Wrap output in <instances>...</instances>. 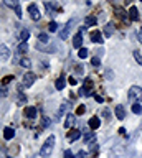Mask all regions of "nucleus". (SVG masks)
<instances>
[{"label": "nucleus", "mask_w": 142, "mask_h": 158, "mask_svg": "<svg viewBox=\"0 0 142 158\" xmlns=\"http://www.w3.org/2000/svg\"><path fill=\"white\" fill-rule=\"evenodd\" d=\"M127 97H129L131 102H140L142 101V87L139 86H132L129 89V92H127Z\"/></svg>", "instance_id": "1"}, {"label": "nucleus", "mask_w": 142, "mask_h": 158, "mask_svg": "<svg viewBox=\"0 0 142 158\" xmlns=\"http://www.w3.org/2000/svg\"><path fill=\"white\" fill-rule=\"evenodd\" d=\"M53 147H55V137L50 135V137L46 138L45 145L41 147V155H43V156H50L51 152H53Z\"/></svg>", "instance_id": "2"}, {"label": "nucleus", "mask_w": 142, "mask_h": 158, "mask_svg": "<svg viewBox=\"0 0 142 158\" xmlns=\"http://www.w3.org/2000/svg\"><path fill=\"white\" fill-rule=\"evenodd\" d=\"M28 13H30L32 20H35V22H38V20L41 18V13H40V10H38V7H37L35 3L28 5Z\"/></svg>", "instance_id": "3"}, {"label": "nucleus", "mask_w": 142, "mask_h": 158, "mask_svg": "<svg viewBox=\"0 0 142 158\" xmlns=\"http://www.w3.org/2000/svg\"><path fill=\"white\" fill-rule=\"evenodd\" d=\"M35 79H37V76H35L33 73H27L25 76H23V82H22L23 87H30L32 84L35 82Z\"/></svg>", "instance_id": "4"}, {"label": "nucleus", "mask_w": 142, "mask_h": 158, "mask_svg": "<svg viewBox=\"0 0 142 158\" xmlns=\"http://www.w3.org/2000/svg\"><path fill=\"white\" fill-rule=\"evenodd\" d=\"M89 38H91V41H93V43H99V44H101L102 41H104L99 30H93V31L89 33Z\"/></svg>", "instance_id": "5"}, {"label": "nucleus", "mask_w": 142, "mask_h": 158, "mask_svg": "<svg viewBox=\"0 0 142 158\" xmlns=\"http://www.w3.org/2000/svg\"><path fill=\"white\" fill-rule=\"evenodd\" d=\"M80 96H84V97H89V96H93V92H91V81H89V79L86 81V86H83V87H81Z\"/></svg>", "instance_id": "6"}, {"label": "nucleus", "mask_w": 142, "mask_h": 158, "mask_svg": "<svg viewBox=\"0 0 142 158\" xmlns=\"http://www.w3.org/2000/svg\"><path fill=\"white\" fill-rule=\"evenodd\" d=\"M8 58H10V49L2 44V46H0V61L3 63V61H7Z\"/></svg>", "instance_id": "7"}, {"label": "nucleus", "mask_w": 142, "mask_h": 158, "mask_svg": "<svg viewBox=\"0 0 142 158\" xmlns=\"http://www.w3.org/2000/svg\"><path fill=\"white\" fill-rule=\"evenodd\" d=\"M23 114H25L27 118H35V117H37V109L33 107V106H28V107H25Z\"/></svg>", "instance_id": "8"}, {"label": "nucleus", "mask_w": 142, "mask_h": 158, "mask_svg": "<svg viewBox=\"0 0 142 158\" xmlns=\"http://www.w3.org/2000/svg\"><path fill=\"white\" fill-rule=\"evenodd\" d=\"M80 137H81V132L76 130V128H71V130L68 132V140H70V142H75V140H78Z\"/></svg>", "instance_id": "9"}, {"label": "nucleus", "mask_w": 142, "mask_h": 158, "mask_svg": "<svg viewBox=\"0 0 142 158\" xmlns=\"http://www.w3.org/2000/svg\"><path fill=\"white\" fill-rule=\"evenodd\" d=\"M81 44H83V36H81V33H76L75 36H73V46L81 49Z\"/></svg>", "instance_id": "10"}, {"label": "nucleus", "mask_w": 142, "mask_h": 158, "mask_svg": "<svg viewBox=\"0 0 142 158\" xmlns=\"http://www.w3.org/2000/svg\"><path fill=\"white\" fill-rule=\"evenodd\" d=\"M116 117L119 118V120H124L126 118V109L122 106H116Z\"/></svg>", "instance_id": "11"}, {"label": "nucleus", "mask_w": 142, "mask_h": 158, "mask_svg": "<svg viewBox=\"0 0 142 158\" xmlns=\"http://www.w3.org/2000/svg\"><path fill=\"white\" fill-rule=\"evenodd\" d=\"M71 25H73V22H68V23L65 25L63 31L60 33V38H61V40H66V38H68V35H70V28H71Z\"/></svg>", "instance_id": "12"}, {"label": "nucleus", "mask_w": 142, "mask_h": 158, "mask_svg": "<svg viewBox=\"0 0 142 158\" xmlns=\"http://www.w3.org/2000/svg\"><path fill=\"white\" fill-rule=\"evenodd\" d=\"M99 125H101V120H99L97 117H91V118H89V128H91V130L99 128Z\"/></svg>", "instance_id": "13"}, {"label": "nucleus", "mask_w": 142, "mask_h": 158, "mask_svg": "<svg viewBox=\"0 0 142 158\" xmlns=\"http://www.w3.org/2000/svg\"><path fill=\"white\" fill-rule=\"evenodd\" d=\"M129 18L132 20V22L139 20V10H137V7H131V10H129Z\"/></svg>", "instance_id": "14"}, {"label": "nucleus", "mask_w": 142, "mask_h": 158, "mask_svg": "<svg viewBox=\"0 0 142 158\" xmlns=\"http://www.w3.org/2000/svg\"><path fill=\"white\" fill-rule=\"evenodd\" d=\"M3 3L7 5V7H10V8H13V10H17L20 5H18V0H3Z\"/></svg>", "instance_id": "15"}, {"label": "nucleus", "mask_w": 142, "mask_h": 158, "mask_svg": "<svg viewBox=\"0 0 142 158\" xmlns=\"http://www.w3.org/2000/svg\"><path fill=\"white\" fill-rule=\"evenodd\" d=\"M13 135H15L13 128H5V130H3V138H5V140H12Z\"/></svg>", "instance_id": "16"}, {"label": "nucleus", "mask_w": 142, "mask_h": 158, "mask_svg": "<svg viewBox=\"0 0 142 158\" xmlns=\"http://www.w3.org/2000/svg\"><path fill=\"white\" fill-rule=\"evenodd\" d=\"M84 25H86V27H96V25H97V20H96L94 17H86Z\"/></svg>", "instance_id": "17"}, {"label": "nucleus", "mask_w": 142, "mask_h": 158, "mask_svg": "<svg viewBox=\"0 0 142 158\" xmlns=\"http://www.w3.org/2000/svg\"><path fill=\"white\" fill-rule=\"evenodd\" d=\"M112 33H114V25H112V23H107L106 27H104V35H106V36H111Z\"/></svg>", "instance_id": "18"}, {"label": "nucleus", "mask_w": 142, "mask_h": 158, "mask_svg": "<svg viewBox=\"0 0 142 158\" xmlns=\"http://www.w3.org/2000/svg\"><path fill=\"white\" fill-rule=\"evenodd\" d=\"M27 51H28V44H27V43H20V44L17 46V53H22V54H25Z\"/></svg>", "instance_id": "19"}, {"label": "nucleus", "mask_w": 142, "mask_h": 158, "mask_svg": "<svg viewBox=\"0 0 142 158\" xmlns=\"http://www.w3.org/2000/svg\"><path fill=\"white\" fill-rule=\"evenodd\" d=\"M65 84H66L65 77H58V79H56V82H55V86H56V89H60V91H61V89L65 87Z\"/></svg>", "instance_id": "20"}, {"label": "nucleus", "mask_w": 142, "mask_h": 158, "mask_svg": "<svg viewBox=\"0 0 142 158\" xmlns=\"http://www.w3.org/2000/svg\"><path fill=\"white\" fill-rule=\"evenodd\" d=\"M7 94H8V89H7V86H5V84H2V82H0V99H2V97H7Z\"/></svg>", "instance_id": "21"}, {"label": "nucleus", "mask_w": 142, "mask_h": 158, "mask_svg": "<svg viewBox=\"0 0 142 158\" xmlns=\"http://www.w3.org/2000/svg\"><path fill=\"white\" fill-rule=\"evenodd\" d=\"M28 38H30V33H28V30H23V31L20 33V41H22V43H27Z\"/></svg>", "instance_id": "22"}, {"label": "nucleus", "mask_w": 142, "mask_h": 158, "mask_svg": "<svg viewBox=\"0 0 142 158\" xmlns=\"http://www.w3.org/2000/svg\"><path fill=\"white\" fill-rule=\"evenodd\" d=\"M20 66H23V68H30L32 66V61L28 58H22L20 59Z\"/></svg>", "instance_id": "23"}, {"label": "nucleus", "mask_w": 142, "mask_h": 158, "mask_svg": "<svg viewBox=\"0 0 142 158\" xmlns=\"http://www.w3.org/2000/svg\"><path fill=\"white\" fill-rule=\"evenodd\" d=\"M93 140H94V133H93V132H89V133H86V135H84V142L86 143H93Z\"/></svg>", "instance_id": "24"}, {"label": "nucleus", "mask_w": 142, "mask_h": 158, "mask_svg": "<svg viewBox=\"0 0 142 158\" xmlns=\"http://www.w3.org/2000/svg\"><path fill=\"white\" fill-rule=\"evenodd\" d=\"M132 112H134V114H140L142 112V106L139 102H136L134 106H132Z\"/></svg>", "instance_id": "25"}, {"label": "nucleus", "mask_w": 142, "mask_h": 158, "mask_svg": "<svg viewBox=\"0 0 142 158\" xmlns=\"http://www.w3.org/2000/svg\"><path fill=\"white\" fill-rule=\"evenodd\" d=\"M134 59L142 66V54H140V51H134Z\"/></svg>", "instance_id": "26"}, {"label": "nucleus", "mask_w": 142, "mask_h": 158, "mask_svg": "<svg viewBox=\"0 0 142 158\" xmlns=\"http://www.w3.org/2000/svg\"><path fill=\"white\" fill-rule=\"evenodd\" d=\"M38 40H40L41 43H48V41H50V38H48V35H46V33H40Z\"/></svg>", "instance_id": "27"}, {"label": "nucleus", "mask_w": 142, "mask_h": 158, "mask_svg": "<svg viewBox=\"0 0 142 158\" xmlns=\"http://www.w3.org/2000/svg\"><path fill=\"white\" fill-rule=\"evenodd\" d=\"M78 56H80V58H83V59H84V58H88V49H86V48H81L80 51H78Z\"/></svg>", "instance_id": "28"}, {"label": "nucleus", "mask_w": 142, "mask_h": 158, "mask_svg": "<svg viewBox=\"0 0 142 158\" xmlns=\"http://www.w3.org/2000/svg\"><path fill=\"white\" fill-rule=\"evenodd\" d=\"M73 122H75V115H71V114H70V115H68L66 117V122H65V127H70L71 125V123Z\"/></svg>", "instance_id": "29"}, {"label": "nucleus", "mask_w": 142, "mask_h": 158, "mask_svg": "<svg viewBox=\"0 0 142 158\" xmlns=\"http://www.w3.org/2000/svg\"><path fill=\"white\" fill-rule=\"evenodd\" d=\"M48 30H50V31H56V30H58L56 22H50V25H48Z\"/></svg>", "instance_id": "30"}, {"label": "nucleus", "mask_w": 142, "mask_h": 158, "mask_svg": "<svg viewBox=\"0 0 142 158\" xmlns=\"http://www.w3.org/2000/svg\"><path fill=\"white\" fill-rule=\"evenodd\" d=\"M84 112H86V107L84 106H80V107L76 109V115H81V114H84Z\"/></svg>", "instance_id": "31"}, {"label": "nucleus", "mask_w": 142, "mask_h": 158, "mask_svg": "<svg viewBox=\"0 0 142 158\" xmlns=\"http://www.w3.org/2000/svg\"><path fill=\"white\" fill-rule=\"evenodd\" d=\"M91 63H93V66H99V64H101V59L96 56V58H93V59H91Z\"/></svg>", "instance_id": "32"}, {"label": "nucleus", "mask_w": 142, "mask_h": 158, "mask_svg": "<svg viewBox=\"0 0 142 158\" xmlns=\"http://www.w3.org/2000/svg\"><path fill=\"white\" fill-rule=\"evenodd\" d=\"M12 79H13V76H5V77H3V79H2V84H5V86H7V84H8V82H10V81H12Z\"/></svg>", "instance_id": "33"}, {"label": "nucleus", "mask_w": 142, "mask_h": 158, "mask_svg": "<svg viewBox=\"0 0 142 158\" xmlns=\"http://www.w3.org/2000/svg\"><path fill=\"white\" fill-rule=\"evenodd\" d=\"M116 12H117V15H119L121 18H126V17H127V15H126V12H122L121 8H116Z\"/></svg>", "instance_id": "34"}, {"label": "nucleus", "mask_w": 142, "mask_h": 158, "mask_svg": "<svg viewBox=\"0 0 142 158\" xmlns=\"http://www.w3.org/2000/svg\"><path fill=\"white\" fill-rule=\"evenodd\" d=\"M76 158H88V153L86 152H80V153H78V155H76Z\"/></svg>", "instance_id": "35"}, {"label": "nucleus", "mask_w": 142, "mask_h": 158, "mask_svg": "<svg viewBox=\"0 0 142 158\" xmlns=\"http://www.w3.org/2000/svg\"><path fill=\"white\" fill-rule=\"evenodd\" d=\"M97 150H99V147H97L96 143H91V153H96Z\"/></svg>", "instance_id": "36"}, {"label": "nucleus", "mask_w": 142, "mask_h": 158, "mask_svg": "<svg viewBox=\"0 0 142 158\" xmlns=\"http://www.w3.org/2000/svg\"><path fill=\"white\" fill-rule=\"evenodd\" d=\"M15 13H17V17H18V18H20V17H22V8H20V7H18V8L15 10Z\"/></svg>", "instance_id": "37"}, {"label": "nucleus", "mask_w": 142, "mask_h": 158, "mask_svg": "<svg viewBox=\"0 0 142 158\" xmlns=\"http://www.w3.org/2000/svg\"><path fill=\"white\" fill-rule=\"evenodd\" d=\"M0 158H7V156H5V152H3L2 147H0Z\"/></svg>", "instance_id": "38"}, {"label": "nucleus", "mask_w": 142, "mask_h": 158, "mask_svg": "<svg viewBox=\"0 0 142 158\" xmlns=\"http://www.w3.org/2000/svg\"><path fill=\"white\" fill-rule=\"evenodd\" d=\"M65 156H66V158H73V155H71V152H70V150H66V152H65Z\"/></svg>", "instance_id": "39"}, {"label": "nucleus", "mask_w": 142, "mask_h": 158, "mask_svg": "<svg viewBox=\"0 0 142 158\" xmlns=\"http://www.w3.org/2000/svg\"><path fill=\"white\" fill-rule=\"evenodd\" d=\"M137 40L142 43V28H140V31H139V35H137Z\"/></svg>", "instance_id": "40"}, {"label": "nucleus", "mask_w": 142, "mask_h": 158, "mask_svg": "<svg viewBox=\"0 0 142 158\" xmlns=\"http://www.w3.org/2000/svg\"><path fill=\"white\" fill-rule=\"evenodd\" d=\"M94 97H96V101H97V102H102V101H104V99H102L101 96H97V94H96V96H94Z\"/></svg>", "instance_id": "41"}, {"label": "nucleus", "mask_w": 142, "mask_h": 158, "mask_svg": "<svg viewBox=\"0 0 142 158\" xmlns=\"http://www.w3.org/2000/svg\"><path fill=\"white\" fill-rule=\"evenodd\" d=\"M48 123H50V120H48L46 117H43V125H48Z\"/></svg>", "instance_id": "42"}, {"label": "nucleus", "mask_w": 142, "mask_h": 158, "mask_svg": "<svg viewBox=\"0 0 142 158\" xmlns=\"http://www.w3.org/2000/svg\"><path fill=\"white\" fill-rule=\"evenodd\" d=\"M27 101V99H25V96H23V94H20V102L23 104V102H25Z\"/></svg>", "instance_id": "43"}, {"label": "nucleus", "mask_w": 142, "mask_h": 158, "mask_svg": "<svg viewBox=\"0 0 142 158\" xmlns=\"http://www.w3.org/2000/svg\"><path fill=\"white\" fill-rule=\"evenodd\" d=\"M119 133L121 135H126V128H119Z\"/></svg>", "instance_id": "44"}, {"label": "nucleus", "mask_w": 142, "mask_h": 158, "mask_svg": "<svg viewBox=\"0 0 142 158\" xmlns=\"http://www.w3.org/2000/svg\"><path fill=\"white\" fill-rule=\"evenodd\" d=\"M70 84H71V86H75V84H76V79L71 77V79H70Z\"/></svg>", "instance_id": "45"}, {"label": "nucleus", "mask_w": 142, "mask_h": 158, "mask_svg": "<svg viewBox=\"0 0 142 158\" xmlns=\"http://www.w3.org/2000/svg\"><path fill=\"white\" fill-rule=\"evenodd\" d=\"M131 2V0H124V3H129Z\"/></svg>", "instance_id": "46"}, {"label": "nucleus", "mask_w": 142, "mask_h": 158, "mask_svg": "<svg viewBox=\"0 0 142 158\" xmlns=\"http://www.w3.org/2000/svg\"><path fill=\"white\" fill-rule=\"evenodd\" d=\"M140 2H142V0H140Z\"/></svg>", "instance_id": "47"}]
</instances>
